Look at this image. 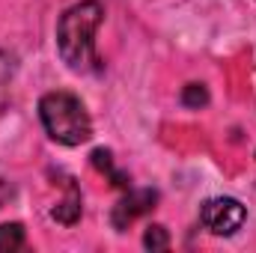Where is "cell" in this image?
Instances as JSON below:
<instances>
[{"mask_svg":"<svg viewBox=\"0 0 256 253\" xmlns=\"http://www.w3.org/2000/svg\"><path fill=\"white\" fill-rule=\"evenodd\" d=\"M104 21V6L98 0H84L68 6L57 21V54L72 72H102L96 54V30Z\"/></svg>","mask_w":256,"mask_h":253,"instance_id":"obj_1","label":"cell"},{"mask_svg":"<svg viewBox=\"0 0 256 253\" xmlns=\"http://www.w3.org/2000/svg\"><path fill=\"white\" fill-rule=\"evenodd\" d=\"M39 120L45 134L60 146H80L92 137V120L84 102L72 92H45L39 98Z\"/></svg>","mask_w":256,"mask_h":253,"instance_id":"obj_2","label":"cell"},{"mask_svg":"<svg viewBox=\"0 0 256 253\" xmlns=\"http://www.w3.org/2000/svg\"><path fill=\"white\" fill-rule=\"evenodd\" d=\"M200 220L212 236H236L248 220V208L236 196H212L202 202Z\"/></svg>","mask_w":256,"mask_h":253,"instance_id":"obj_3","label":"cell"},{"mask_svg":"<svg viewBox=\"0 0 256 253\" xmlns=\"http://www.w3.org/2000/svg\"><path fill=\"white\" fill-rule=\"evenodd\" d=\"M155 200H158L155 190H131L126 200H120L116 208H114V218H110L114 226H116V230H126L134 218H140L143 212H149V208L155 206Z\"/></svg>","mask_w":256,"mask_h":253,"instance_id":"obj_4","label":"cell"},{"mask_svg":"<svg viewBox=\"0 0 256 253\" xmlns=\"http://www.w3.org/2000/svg\"><path fill=\"white\" fill-rule=\"evenodd\" d=\"M51 214H54V220H60V224H68V226H72V224L80 218V194L72 188V194L66 196L63 202L51 212Z\"/></svg>","mask_w":256,"mask_h":253,"instance_id":"obj_5","label":"cell"},{"mask_svg":"<svg viewBox=\"0 0 256 253\" xmlns=\"http://www.w3.org/2000/svg\"><path fill=\"white\" fill-rule=\"evenodd\" d=\"M24 248V226L21 224H0V250Z\"/></svg>","mask_w":256,"mask_h":253,"instance_id":"obj_6","label":"cell"},{"mask_svg":"<svg viewBox=\"0 0 256 253\" xmlns=\"http://www.w3.org/2000/svg\"><path fill=\"white\" fill-rule=\"evenodd\" d=\"M92 164H96L102 173H110L114 185H120V188H128V179L122 176V173H116V170H114V161H110V152H108V149H96V152H92Z\"/></svg>","mask_w":256,"mask_h":253,"instance_id":"obj_7","label":"cell"},{"mask_svg":"<svg viewBox=\"0 0 256 253\" xmlns=\"http://www.w3.org/2000/svg\"><path fill=\"white\" fill-rule=\"evenodd\" d=\"M143 244L149 248V250H167V244H170V238H167V230L164 226H149L146 230V236H143Z\"/></svg>","mask_w":256,"mask_h":253,"instance_id":"obj_8","label":"cell"},{"mask_svg":"<svg viewBox=\"0 0 256 253\" xmlns=\"http://www.w3.org/2000/svg\"><path fill=\"white\" fill-rule=\"evenodd\" d=\"M182 102H185L188 108H200V104H206V102H208V92H206V86H202V84H188V86H185V92H182Z\"/></svg>","mask_w":256,"mask_h":253,"instance_id":"obj_9","label":"cell"},{"mask_svg":"<svg viewBox=\"0 0 256 253\" xmlns=\"http://www.w3.org/2000/svg\"><path fill=\"white\" fill-rule=\"evenodd\" d=\"M9 196H12V188H9V185H6V182L0 179V206H3V202H6Z\"/></svg>","mask_w":256,"mask_h":253,"instance_id":"obj_10","label":"cell"}]
</instances>
